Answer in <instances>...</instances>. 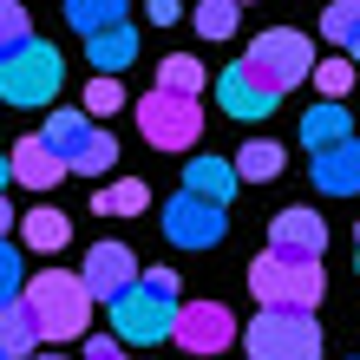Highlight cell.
<instances>
[{"label":"cell","mask_w":360,"mask_h":360,"mask_svg":"<svg viewBox=\"0 0 360 360\" xmlns=\"http://www.w3.org/2000/svg\"><path fill=\"white\" fill-rule=\"evenodd\" d=\"M171 321H177V269H138V282L112 302V341L124 347H151V341H171Z\"/></svg>","instance_id":"6da1fadb"},{"label":"cell","mask_w":360,"mask_h":360,"mask_svg":"<svg viewBox=\"0 0 360 360\" xmlns=\"http://www.w3.org/2000/svg\"><path fill=\"white\" fill-rule=\"evenodd\" d=\"M20 308L33 314V328H39V341H79L92 321V295L79 288V275L66 269H39L27 288H20Z\"/></svg>","instance_id":"7a4b0ae2"},{"label":"cell","mask_w":360,"mask_h":360,"mask_svg":"<svg viewBox=\"0 0 360 360\" xmlns=\"http://www.w3.org/2000/svg\"><path fill=\"white\" fill-rule=\"evenodd\" d=\"M236 66L256 79V86H269L275 98H282V92H295V86L314 72V39L295 33V27H269V33L249 39V53L236 59Z\"/></svg>","instance_id":"3957f363"},{"label":"cell","mask_w":360,"mask_h":360,"mask_svg":"<svg viewBox=\"0 0 360 360\" xmlns=\"http://www.w3.org/2000/svg\"><path fill=\"white\" fill-rule=\"evenodd\" d=\"M249 288H256L262 308L314 314V302L328 295V275H321V262H302V256H275V249H262V256L249 262Z\"/></svg>","instance_id":"277c9868"},{"label":"cell","mask_w":360,"mask_h":360,"mask_svg":"<svg viewBox=\"0 0 360 360\" xmlns=\"http://www.w3.org/2000/svg\"><path fill=\"white\" fill-rule=\"evenodd\" d=\"M59 86H66V59H59L46 39H27L0 59V105H20V112H39L53 105Z\"/></svg>","instance_id":"5b68a950"},{"label":"cell","mask_w":360,"mask_h":360,"mask_svg":"<svg viewBox=\"0 0 360 360\" xmlns=\"http://www.w3.org/2000/svg\"><path fill=\"white\" fill-rule=\"evenodd\" d=\"M249 360H321V321L295 308H262L249 321Z\"/></svg>","instance_id":"8992f818"},{"label":"cell","mask_w":360,"mask_h":360,"mask_svg":"<svg viewBox=\"0 0 360 360\" xmlns=\"http://www.w3.org/2000/svg\"><path fill=\"white\" fill-rule=\"evenodd\" d=\"M138 131H144V144H158V151H197L203 112H197V98L144 92V98H138Z\"/></svg>","instance_id":"52a82bcc"},{"label":"cell","mask_w":360,"mask_h":360,"mask_svg":"<svg viewBox=\"0 0 360 360\" xmlns=\"http://www.w3.org/2000/svg\"><path fill=\"white\" fill-rule=\"evenodd\" d=\"M164 236H171L177 249H217L223 236H229V217L217 203H203V197H177L164 203Z\"/></svg>","instance_id":"ba28073f"},{"label":"cell","mask_w":360,"mask_h":360,"mask_svg":"<svg viewBox=\"0 0 360 360\" xmlns=\"http://www.w3.org/2000/svg\"><path fill=\"white\" fill-rule=\"evenodd\" d=\"M171 341L184 354H223L229 341H236V314H229L223 302H184L177 321H171Z\"/></svg>","instance_id":"9c48e42d"},{"label":"cell","mask_w":360,"mask_h":360,"mask_svg":"<svg viewBox=\"0 0 360 360\" xmlns=\"http://www.w3.org/2000/svg\"><path fill=\"white\" fill-rule=\"evenodd\" d=\"M131 282H138V256H131V249H124V243H92L86 269H79V288H86L92 302H118Z\"/></svg>","instance_id":"30bf717a"},{"label":"cell","mask_w":360,"mask_h":360,"mask_svg":"<svg viewBox=\"0 0 360 360\" xmlns=\"http://www.w3.org/2000/svg\"><path fill=\"white\" fill-rule=\"evenodd\" d=\"M269 249H275V256H302V262H321V249H328V223L314 217V210L288 203V210H275V217H269Z\"/></svg>","instance_id":"8fae6325"},{"label":"cell","mask_w":360,"mask_h":360,"mask_svg":"<svg viewBox=\"0 0 360 360\" xmlns=\"http://www.w3.org/2000/svg\"><path fill=\"white\" fill-rule=\"evenodd\" d=\"M308 177H314V190H328V197H354L360 190V138L334 144V151H314Z\"/></svg>","instance_id":"7c38bea8"},{"label":"cell","mask_w":360,"mask_h":360,"mask_svg":"<svg viewBox=\"0 0 360 360\" xmlns=\"http://www.w3.org/2000/svg\"><path fill=\"white\" fill-rule=\"evenodd\" d=\"M217 98H223V112H229V118H243V124L275 112V92H269V86H256L243 66H229V72L217 79Z\"/></svg>","instance_id":"4fadbf2b"},{"label":"cell","mask_w":360,"mask_h":360,"mask_svg":"<svg viewBox=\"0 0 360 360\" xmlns=\"http://www.w3.org/2000/svg\"><path fill=\"white\" fill-rule=\"evenodd\" d=\"M184 197H203V203H229L236 197V171H229V158H203L197 151V164H184Z\"/></svg>","instance_id":"5bb4252c"},{"label":"cell","mask_w":360,"mask_h":360,"mask_svg":"<svg viewBox=\"0 0 360 360\" xmlns=\"http://www.w3.org/2000/svg\"><path fill=\"white\" fill-rule=\"evenodd\" d=\"M7 171H13L20 184H27V190H53L59 177H66V164H59V158L46 151V144H39V131H33V138H20V144H13Z\"/></svg>","instance_id":"9a60e30c"},{"label":"cell","mask_w":360,"mask_h":360,"mask_svg":"<svg viewBox=\"0 0 360 360\" xmlns=\"http://www.w3.org/2000/svg\"><path fill=\"white\" fill-rule=\"evenodd\" d=\"M39 144H46V151L72 171L79 151L92 144V118H86V112H53V118H46V131H39Z\"/></svg>","instance_id":"2e32d148"},{"label":"cell","mask_w":360,"mask_h":360,"mask_svg":"<svg viewBox=\"0 0 360 360\" xmlns=\"http://www.w3.org/2000/svg\"><path fill=\"white\" fill-rule=\"evenodd\" d=\"M20 236H27V249H33V256H53V249H66V243H72V217H66V210L33 203L27 217H20Z\"/></svg>","instance_id":"e0dca14e"},{"label":"cell","mask_w":360,"mask_h":360,"mask_svg":"<svg viewBox=\"0 0 360 360\" xmlns=\"http://www.w3.org/2000/svg\"><path fill=\"white\" fill-rule=\"evenodd\" d=\"M347 138H354L347 105H314V112L302 118V144L308 151H334V144H347Z\"/></svg>","instance_id":"ac0fdd59"},{"label":"cell","mask_w":360,"mask_h":360,"mask_svg":"<svg viewBox=\"0 0 360 360\" xmlns=\"http://www.w3.org/2000/svg\"><path fill=\"white\" fill-rule=\"evenodd\" d=\"M282 144L275 138H256V144H243L236 158H229V171H236V184H269V177H282Z\"/></svg>","instance_id":"d6986e66"},{"label":"cell","mask_w":360,"mask_h":360,"mask_svg":"<svg viewBox=\"0 0 360 360\" xmlns=\"http://www.w3.org/2000/svg\"><path fill=\"white\" fill-rule=\"evenodd\" d=\"M86 46H92V66H98V79H118V72L138 59V33H131V27H112V33H92Z\"/></svg>","instance_id":"ffe728a7"},{"label":"cell","mask_w":360,"mask_h":360,"mask_svg":"<svg viewBox=\"0 0 360 360\" xmlns=\"http://www.w3.org/2000/svg\"><path fill=\"white\" fill-rule=\"evenodd\" d=\"M124 7L131 0H66V27L72 33H112V27H124Z\"/></svg>","instance_id":"44dd1931"},{"label":"cell","mask_w":360,"mask_h":360,"mask_svg":"<svg viewBox=\"0 0 360 360\" xmlns=\"http://www.w3.org/2000/svg\"><path fill=\"white\" fill-rule=\"evenodd\" d=\"M27 354H39V328L20 302H7L0 308V360H27Z\"/></svg>","instance_id":"7402d4cb"},{"label":"cell","mask_w":360,"mask_h":360,"mask_svg":"<svg viewBox=\"0 0 360 360\" xmlns=\"http://www.w3.org/2000/svg\"><path fill=\"white\" fill-rule=\"evenodd\" d=\"M151 92H171V98H203V59H190V53L158 59V86H151Z\"/></svg>","instance_id":"603a6c76"},{"label":"cell","mask_w":360,"mask_h":360,"mask_svg":"<svg viewBox=\"0 0 360 360\" xmlns=\"http://www.w3.org/2000/svg\"><path fill=\"white\" fill-rule=\"evenodd\" d=\"M144 203H151L144 177H118V184H105L92 197V217H144Z\"/></svg>","instance_id":"cb8c5ba5"},{"label":"cell","mask_w":360,"mask_h":360,"mask_svg":"<svg viewBox=\"0 0 360 360\" xmlns=\"http://www.w3.org/2000/svg\"><path fill=\"white\" fill-rule=\"evenodd\" d=\"M112 164H118V138L105 131V124H92V144L79 151V164H72V171H79V177H105Z\"/></svg>","instance_id":"d4e9b609"},{"label":"cell","mask_w":360,"mask_h":360,"mask_svg":"<svg viewBox=\"0 0 360 360\" xmlns=\"http://www.w3.org/2000/svg\"><path fill=\"white\" fill-rule=\"evenodd\" d=\"M314 92H321V105H341V92L354 86V66H347V59H314Z\"/></svg>","instance_id":"484cf974"},{"label":"cell","mask_w":360,"mask_h":360,"mask_svg":"<svg viewBox=\"0 0 360 360\" xmlns=\"http://www.w3.org/2000/svg\"><path fill=\"white\" fill-rule=\"evenodd\" d=\"M236 0H197V33L203 39H229V33H236Z\"/></svg>","instance_id":"4316f807"},{"label":"cell","mask_w":360,"mask_h":360,"mask_svg":"<svg viewBox=\"0 0 360 360\" xmlns=\"http://www.w3.org/2000/svg\"><path fill=\"white\" fill-rule=\"evenodd\" d=\"M27 39H33L27 7H20V0H0V59H7L13 46H27Z\"/></svg>","instance_id":"83f0119b"},{"label":"cell","mask_w":360,"mask_h":360,"mask_svg":"<svg viewBox=\"0 0 360 360\" xmlns=\"http://www.w3.org/2000/svg\"><path fill=\"white\" fill-rule=\"evenodd\" d=\"M354 27H360V0H334V7L321 13V33L334 39V46H347V39H354Z\"/></svg>","instance_id":"f1b7e54d"},{"label":"cell","mask_w":360,"mask_h":360,"mask_svg":"<svg viewBox=\"0 0 360 360\" xmlns=\"http://www.w3.org/2000/svg\"><path fill=\"white\" fill-rule=\"evenodd\" d=\"M118 105H124V86H118V79H92L79 112H86V118H105V112H118Z\"/></svg>","instance_id":"f546056e"},{"label":"cell","mask_w":360,"mask_h":360,"mask_svg":"<svg viewBox=\"0 0 360 360\" xmlns=\"http://www.w3.org/2000/svg\"><path fill=\"white\" fill-rule=\"evenodd\" d=\"M20 288H27V275H20V256H13L7 243H0V308H7V302H20Z\"/></svg>","instance_id":"4dcf8cb0"},{"label":"cell","mask_w":360,"mask_h":360,"mask_svg":"<svg viewBox=\"0 0 360 360\" xmlns=\"http://www.w3.org/2000/svg\"><path fill=\"white\" fill-rule=\"evenodd\" d=\"M86 360H124V347L112 341V334H92V341H86Z\"/></svg>","instance_id":"1f68e13d"},{"label":"cell","mask_w":360,"mask_h":360,"mask_svg":"<svg viewBox=\"0 0 360 360\" xmlns=\"http://www.w3.org/2000/svg\"><path fill=\"white\" fill-rule=\"evenodd\" d=\"M184 20V0H151V27H177Z\"/></svg>","instance_id":"d6a6232c"},{"label":"cell","mask_w":360,"mask_h":360,"mask_svg":"<svg viewBox=\"0 0 360 360\" xmlns=\"http://www.w3.org/2000/svg\"><path fill=\"white\" fill-rule=\"evenodd\" d=\"M341 59H347V66H360V27H354V39L341 46Z\"/></svg>","instance_id":"836d02e7"},{"label":"cell","mask_w":360,"mask_h":360,"mask_svg":"<svg viewBox=\"0 0 360 360\" xmlns=\"http://www.w3.org/2000/svg\"><path fill=\"white\" fill-rule=\"evenodd\" d=\"M13 223H20V217H13V203H7V197H0V236H7V229H13Z\"/></svg>","instance_id":"e575fe53"},{"label":"cell","mask_w":360,"mask_h":360,"mask_svg":"<svg viewBox=\"0 0 360 360\" xmlns=\"http://www.w3.org/2000/svg\"><path fill=\"white\" fill-rule=\"evenodd\" d=\"M7 177H13V171H7V158H0V190H7Z\"/></svg>","instance_id":"d590c367"},{"label":"cell","mask_w":360,"mask_h":360,"mask_svg":"<svg viewBox=\"0 0 360 360\" xmlns=\"http://www.w3.org/2000/svg\"><path fill=\"white\" fill-rule=\"evenodd\" d=\"M39 360H59V354H39Z\"/></svg>","instance_id":"8d00e7d4"},{"label":"cell","mask_w":360,"mask_h":360,"mask_svg":"<svg viewBox=\"0 0 360 360\" xmlns=\"http://www.w3.org/2000/svg\"><path fill=\"white\" fill-rule=\"evenodd\" d=\"M347 360H360V354H347Z\"/></svg>","instance_id":"74e56055"},{"label":"cell","mask_w":360,"mask_h":360,"mask_svg":"<svg viewBox=\"0 0 360 360\" xmlns=\"http://www.w3.org/2000/svg\"><path fill=\"white\" fill-rule=\"evenodd\" d=\"M354 236H360V229H354Z\"/></svg>","instance_id":"f35d334b"},{"label":"cell","mask_w":360,"mask_h":360,"mask_svg":"<svg viewBox=\"0 0 360 360\" xmlns=\"http://www.w3.org/2000/svg\"><path fill=\"white\" fill-rule=\"evenodd\" d=\"M236 7H243V0H236Z\"/></svg>","instance_id":"ab89813d"}]
</instances>
